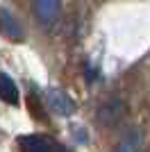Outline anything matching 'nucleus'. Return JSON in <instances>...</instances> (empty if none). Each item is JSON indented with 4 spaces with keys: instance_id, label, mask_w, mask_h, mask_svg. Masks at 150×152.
<instances>
[{
    "instance_id": "nucleus-1",
    "label": "nucleus",
    "mask_w": 150,
    "mask_h": 152,
    "mask_svg": "<svg viewBox=\"0 0 150 152\" xmlns=\"http://www.w3.org/2000/svg\"><path fill=\"white\" fill-rule=\"evenodd\" d=\"M48 104L59 116H71L75 111V102L62 89H48Z\"/></svg>"
},
{
    "instance_id": "nucleus-4",
    "label": "nucleus",
    "mask_w": 150,
    "mask_h": 152,
    "mask_svg": "<svg viewBox=\"0 0 150 152\" xmlns=\"http://www.w3.org/2000/svg\"><path fill=\"white\" fill-rule=\"evenodd\" d=\"M0 100H5L7 104H16L18 102V86L2 70H0Z\"/></svg>"
},
{
    "instance_id": "nucleus-5",
    "label": "nucleus",
    "mask_w": 150,
    "mask_h": 152,
    "mask_svg": "<svg viewBox=\"0 0 150 152\" xmlns=\"http://www.w3.org/2000/svg\"><path fill=\"white\" fill-rule=\"evenodd\" d=\"M21 150L23 152H50V143L41 136H23L21 139Z\"/></svg>"
},
{
    "instance_id": "nucleus-2",
    "label": "nucleus",
    "mask_w": 150,
    "mask_h": 152,
    "mask_svg": "<svg viewBox=\"0 0 150 152\" xmlns=\"http://www.w3.org/2000/svg\"><path fill=\"white\" fill-rule=\"evenodd\" d=\"M0 32L7 39H12V41H23V37H25V32L21 27V23L16 20V16L12 12L2 9V7H0Z\"/></svg>"
},
{
    "instance_id": "nucleus-6",
    "label": "nucleus",
    "mask_w": 150,
    "mask_h": 152,
    "mask_svg": "<svg viewBox=\"0 0 150 152\" xmlns=\"http://www.w3.org/2000/svg\"><path fill=\"white\" fill-rule=\"evenodd\" d=\"M139 150H141V136H139L137 129H130L121 141L118 152H139Z\"/></svg>"
},
{
    "instance_id": "nucleus-3",
    "label": "nucleus",
    "mask_w": 150,
    "mask_h": 152,
    "mask_svg": "<svg viewBox=\"0 0 150 152\" xmlns=\"http://www.w3.org/2000/svg\"><path fill=\"white\" fill-rule=\"evenodd\" d=\"M34 12H37V18L43 25H52L59 18V0H37Z\"/></svg>"
}]
</instances>
